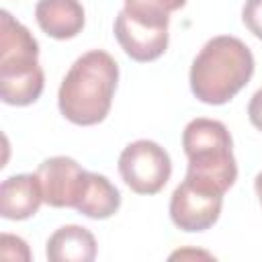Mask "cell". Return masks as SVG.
Segmentation results:
<instances>
[{
    "mask_svg": "<svg viewBox=\"0 0 262 262\" xmlns=\"http://www.w3.org/2000/svg\"><path fill=\"white\" fill-rule=\"evenodd\" d=\"M119 82V66L102 49L78 57L61 80L57 102L61 115L74 125H96L111 111Z\"/></svg>",
    "mask_w": 262,
    "mask_h": 262,
    "instance_id": "obj_1",
    "label": "cell"
},
{
    "mask_svg": "<svg viewBox=\"0 0 262 262\" xmlns=\"http://www.w3.org/2000/svg\"><path fill=\"white\" fill-rule=\"evenodd\" d=\"M242 18H244V25L250 29V33L262 39V0H246Z\"/></svg>",
    "mask_w": 262,
    "mask_h": 262,
    "instance_id": "obj_13",
    "label": "cell"
},
{
    "mask_svg": "<svg viewBox=\"0 0 262 262\" xmlns=\"http://www.w3.org/2000/svg\"><path fill=\"white\" fill-rule=\"evenodd\" d=\"M41 203L43 192L35 174L10 176L0 186V215L4 219H29L39 211Z\"/></svg>",
    "mask_w": 262,
    "mask_h": 262,
    "instance_id": "obj_9",
    "label": "cell"
},
{
    "mask_svg": "<svg viewBox=\"0 0 262 262\" xmlns=\"http://www.w3.org/2000/svg\"><path fill=\"white\" fill-rule=\"evenodd\" d=\"M37 25L53 39H72L84 29V8L78 0H39Z\"/></svg>",
    "mask_w": 262,
    "mask_h": 262,
    "instance_id": "obj_10",
    "label": "cell"
},
{
    "mask_svg": "<svg viewBox=\"0 0 262 262\" xmlns=\"http://www.w3.org/2000/svg\"><path fill=\"white\" fill-rule=\"evenodd\" d=\"M223 194L184 178L170 199V217L182 231H205L221 215Z\"/></svg>",
    "mask_w": 262,
    "mask_h": 262,
    "instance_id": "obj_7",
    "label": "cell"
},
{
    "mask_svg": "<svg viewBox=\"0 0 262 262\" xmlns=\"http://www.w3.org/2000/svg\"><path fill=\"white\" fill-rule=\"evenodd\" d=\"M248 117L256 129L262 131V88L254 92L250 104H248Z\"/></svg>",
    "mask_w": 262,
    "mask_h": 262,
    "instance_id": "obj_14",
    "label": "cell"
},
{
    "mask_svg": "<svg viewBox=\"0 0 262 262\" xmlns=\"http://www.w3.org/2000/svg\"><path fill=\"white\" fill-rule=\"evenodd\" d=\"M254 55L244 41L219 35L205 43L190 68V90L207 104L229 102L252 78Z\"/></svg>",
    "mask_w": 262,
    "mask_h": 262,
    "instance_id": "obj_2",
    "label": "cell"
},
{
    "mask_svg": "<svg viewBox=\"0 0 262 262\" xmlns=\"http://www.w3.org/2000/svg\"><path fill=\"white\" fill-rule=\"evenodd\" d=\"M182 147L188 158L186 180L225 194L235 178L237 166L227 127L215 119H192L182 131Z\"/></svg>",
    "mask_w": 262,
    "mask_h": 262,
    "instance_id": "obj_4",
    "label": "cell"
},
{
    "mask_svg": "<svg viewBox=\"0 0 262 262\" xmlns=\"http://www.w3.org/2000/svg\"><path fill=\"white\" fill-rule=\"evenodd\" d=\"M121 207V192L119 188L102 174L88 172V182L82 192L76 211L90 219H106L115 215Z\"/></svg>",
    "mask_w": 262,
    "mask_h": 262,
    "instance_id": "obj_12",
    "label": "cell"
},
{
    "mask_svg": "<svg viewBox=\"0 0 262 262\" xmlns=\"http://www.w3.org/2000/svg\"><path fill=\"white\" fill-rule=\"evenodd\" d=\"M45 254L51 262H92L96 239L82 225H63L47 239Z\"/></svg>",
    "mask_w": 262,
    "mask_h": 262,
    "instance_id": "obj_11",
    "label": "cell"
},
{
    "mask_svg": "<svg viewBox=\"0 0 262 262\" xmlns=\"http://www.w3.org/2000/svg\"><path fill=\"white\" fill-rule=\"evenodd\" d=\"M254 188H256V194H258V199H260V203H262V172L256 176V180H254Z\"/></svg>",
    "mask_w": 262,
    "mask_h": 262,
    "instance_id": "obj_15",
    "label": "cell"
},
{
    "mask_svg": "<svg viewBox=\"0 0 262 262\" xmlns=\"http://www.w3.org/2000/svg\"><path fill=\"white\" fill-rule=\"evenodd\" d=\"M41 184L43 201L51 207H74L80 203L82 192L88 182V172L72 158L55 156L47 158L35 170Z\"/></svg>",
    "mask_w": 262,
    "mask_h": 262,
    "instance_id": "obj_8",
    "label": "cell"
},
{
    "mask_svg": "<svg viewBox=\"0 0 262 262\" xmlns=\"http://www.w3.org/2000/svg\"><path fill=\"white\" fill-rule=\"evenodd\" d=\"M39 43L31 31L14 20L8 10L0 12V96L6 104H33L43 92Z\"/></svg>",
    "mask_w": 262,
    "mask_h": 262,
    "instance_id": "obj_3",
    "label": "cell"
},
{
    "mask_svg": "<svg viewBox=\"0 0 262 262\" xmlns=\"http://www.w3.org/2000/svg\"><path fill=\"white\" fill-rule=\"evenodd\" d=\"M119 174L137 194L160 192L172 174V162L164 147L149 139L129 143L119 156Z\"/></svg>",
    "mask_w": 262,
    "mask_h": 262,
    "instance_id": "obj_6",
    "label": "cell"
},
{
    "mask_svg": "<svg viewBox=\"0 0 262 262\" xmlns=\"http://www.w3.org/2000/svg\"><path fill=\"white\" fill-rule=\"evenodd\" d=\"M186 0H125L115 20V37L135 61H154L168 47L170 14Z\"/></svg>",
    "mask_w": 262,
    "mask_h": 262,
    "instance_id": "obj_5",
    "label": "cell"
}]
</instances>
